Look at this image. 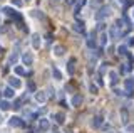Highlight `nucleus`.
<instances>
[{"instance_id": "nucleus-10", "label": "nucleus", "mask_w": 134, "mask_h": 133, "mask_svg": "<svg viewBox=\"0 0 134 133\" xmlns=\"http://www.w3.org/2000/svg\"><path fill=\"white\" fill-rule=\"evenodd\" d=\"M39 128H40V131H47L49 130V121L45 118H40L39 120Z\"/></svg>"}, {"instance_id": "nucleus-18", "label": "nucleus", "mask_w": 134, "mask_h": 133, "mask_svg": "<svg viewBox=\"0 0 134 133\" xmlns=\"http://www.w3.org/2000/svg\"><path fill=\"white\" fill-rule=\"evenodd\" d=\"M124 86H126V89H127V93H129V91H132V88H134V79H126Z\"/></svg>"}, {"instance_id": "nucleus-24", "label": "nucleus", "mask_w": 134, "mask_h": 133, "mask_svg": "<svg viewBox=\"0 0 134 133\" xmlns=\"http://www.w3.org/2000/svg\"><path fill=\"white\" fill-rule=\"evenodd\" d=\"M15 73L19 74V76H24V74H25V69L22 68V66H15Z\"/></svg>"}, {"instance_id": "nucleus-38", "label": "nucleus", "mask_w": 134, "mask_h": 133, "mask_svg": "<svg viewBox=\"0 0 134 133\" xmlns=\"http://www.w3.org/2000/svg\"><path fill=\"white\" fill-rule=\"evenodd\" d=\"M132 17H134V10H132Z\"/></svg>"}, {"instance_id": "nucleus-6", "label": "nucleus", "mask_w": 134, "mask_h": 133, "mask_svg": "<svg viewBox=\"0 0 134 133\" xmlns=\"http://www.w3.org/2000/svg\"><path fill=\"white\" fill-rule=\"evenodd\" d=\"M3 12H5L8 17H15V19H19V20H20V15L17 14V10H15V9H12V7H3Z\"/></svg>"}, {"instance_id": "nucleus-32", "label": "nucleus", "mask_w": 134, "mask_h": 133, "mask_svg": "<svg viewBox=\"0 0 134 133\" xmlns=\"http://www.w3.org/2000/svg\"><path fill=\"white\" fill-rule=\"evenodd\" d=\"M12 5H15V7H20V5H22V0H12Z\"/></svg>"}, {"instance_id": "nucleus-23", "label": "nucleus", "mask_w": 134, "mask_h": 133, "mask_svg": "<svg viewBox=\"0 0 134 133\" xmlns=\"http://www.w3.org/2000/svg\"><path fill=\"white\" fill-rule=\"evenodd\" d=\"M86 2H87V0H77V5H75V12L81 10V7L86 5Z\"/></svg>"}, {"instance_id": "nucleus-12", "label": "nucleus", "mask_w": 134, "mask_h": 133, "mask_svg": "<svg viewBox=\"0 0 134 133\" xmlns=\"http://www.w3.org/2000/svg\"><path fill=\"white\" fill-rule=\"evenodd\" d=\"M82 103V96L81 94H75V96H72V99H70V105L72 106H79Z\"/></svg>"}, {"instance_id": "nucleus-37", "label": "nucleus", "mask_w": 134, "mask_h": 133, "mask_svg": "<svg viewBox=\"0 0 134 133\" xmlns=\"http://www.w3.org/2000/svg\"><path fill=\"white\" fill-rule=\"evenodd\" d=\"M2 123H3V116L0 115V125H2Z\"/></svg>"}, {"instance_id": "nucleus-27", "label": "nucleus", "mask_w": 134, "mask_h": 133, "mask_svg": "<svg viewBox=\"0 0 134 133\" xmlns=\"http://www.w3.org/2000/svg\"><path fill=\"white\" fill-rule=\"evenodd\" d=\"M74 30H77V32H84L82 24H74Z\"/></svg>"}, {"instance_id": "nucleus-21", "label": "nucleus", "mask_w": 134, "mask_h": 133, "mask_svg": "<svg viewBox=\"0 0 134 133\" xmlns=\"http://www.w3.org/2000/svg\"><path fill=\"white\" fill-rule=\"evenodd\" d=\"M117 54H119V56H127V51H126V45H119V47H117Z\"/></svg>"}, {"instance_id": "nucleus-4", "label": "nucleus", "mask_w": 134, "mask_h": 133, "mask_svg": "<svg viewBox=\"0 0 134 133\" xmlns=\"http://www.w3.org/2000/svg\"><path fill=\"white\" fill-rule=\"evenodd\" d=\"M52 52H54V56L60 57V56H64L65 49H64V45H60V44H55V45H54V47H52Z\"/></svg>"}, {"instance_id": "nucleus-9", "label": "nucleus", "mask_w": 134, "mask_h": 133, "mask_svg": "<svg viewBox=\"0 0 134 133\" xmlns=\"http://www.w3.org/2000/svg\"><path fill=\"white\" fill-rule=\"evenodd\" d=\"M8 86H10V88H14V89H17V88H20V86H22V83L19 81V78H10V79H8Z\"/></svg>"}, {"instance_id": "nucleus-2", "label": "nucleus", "mask_w": 134, "mask_h": 133, "mask_svg": "<svg viewBox=\"0 0 134 133\" xmlns=\"http://www.w3.org/2000/svg\"><path fill=\"white\" fill-rule=\"evenodd\" d=\"M35 101L40 103V105H44V103L47 101V94H45V91H35Z\"/></svg>"}, {"instance_id": "nucleus-5", "label": "nucleus", "mask_w": 134, "mask_h": 133, "mask_svg": "<svg viewBox=\"0 0 134 133\" xmlns=\"http://www.w3.org/2000/svg\"><path fill=\"white\" fill-rule=\"evenodd\" d=\"M32 45H34V49H40V45H42V39H40V35H39V34H32Z\"/></svg>"}, {"instance_id": "nucleus-19", "label": "nucleus", "mask_w": 134, "mask_h": 133, "mask_svg": "<svg viewBox=\"0 0 134 133\" xmlns=\"http://www.w3.org/2000/svg\"><path fill=\"white\" fill-rule=\"evenodd\" d=\"M74 64H75V59H70L69 61V64H67V71H69V74H74Z\"/></svg>"}, {"instance_id": "nucleus-31", "label": "nucleus", "mask_w": 134, "mask_h": 133, "mask_svg": "<svg viewBox=\"0 0 134 133\" xmlns=\"http://www.w3.org/2000/svg\"><path fill=\"white\" fill-rule=\"evenodd\" d=\"M107 42V34H102L100 35V44H106Z\"/></svg>"}, {"instance_id": "nucleus-25", "label": "nucleus", "mask_w": 134, "mask_h": 133, "mask_svg": "<svg viewBox=\"0 0 134 133\" xmlns=\"http://www.w3.org/2000/svg\"><path fill=\"white\" fill-rule=\"evenodd\" d=\"M87 45H89L91 49L96 47V39H94V37H89V39H87Z\"/></svg>"}, {"instance_id": "nucleus-3", "label": "nucleus", "mask_w": 134, "mask_h": 133, "mask_svg": "<svg viewBox=\"0 0 134 133\" xmlns=\"http://www.w3.org/2000/svg\"><path fill=\"white\" fill-rule=\"evenodd\" d=\"M8 125L17 128V126H24V121H22V118H19V116H12V118L8 120Z\"/></svg>"}, {"instance_id": "nucleus-15", "label": "nucleus", "mask_w": 134, "mask_h": 133, "mask_svg": "<svg viewBox=\"0 0 134 133\" xmlns=\"http://www.w3.org/2000/svg\"><path fill=\"white\" fill-rule=\"evenodd\" d=\"M92 126H94V128H99L100 126V125H102V118H100V116H94V118H92Z\"/></svg>"}, {"instance_id": "nucleus-29", "label": "nucleus", "mask_w": 134, "mask_h": 133, "mask_svg": "<svg viewBox=\"0 0 134 133\" xmlns=\"http://www.w3.org/2000/svg\"><path fill=\"white\" fill-rule=\"evenodd\" d=\"M100 2H102V0H91L92 9H94V7H99V5H100Z\"/></svg>"}, {"instance_id": "nucleus-28", "label": "nucleus", "mask_w": 134, "mask_h": 133, "mask_svg": "<svg viewBox=\"0 0 134 133\" xmlns=\"http://www.w3.org/2000/svg\"><path fill=\"white\" fill-rule=\"evenodd\" d=\"M119 2L122 3L124 7H129V5H132V2H134V0H119Z\"/></svg>"}, {"instance_id": "nucleus-13", "label": "nucleus", "mask_w": 134, "mask_h": 133, "mask_svg": "<svg viewBox=\"0 0 134 133\" xmlns=\"http://www.w3.org/2000/svg\"><path fill=\"white\" fill-rule=\"evenodd\" d=\"M3 96L5 98H15V89L8 86V88H5V91H3Z\"/></svg>"}, {"instance_id": "nucleus-17", "label": "nucleus", "mask_w": 134, "mask_h": 133, "mask_svg": "<svg viewBox=\"0 0 134 133\" xmlns=\"http://www.w3.org/2000/svg\"><path fill=\"white\" fill-rule=\"evenodd\" d=\"M54 120H55L59 125H62L64 120H65V116H64V113H55V115H54Z\"/></svg>"}, {"instance_id": "nucleus-34", "label": "nucleus", "mask_w": 134, "mask_h": 133, "mask_svg": "<svg viewBox=\"0 0 134 133\" xmlns=\"http://www.w3.org/2000/svg\"><path fill=\"white\" fill-rule=\"evenodd\" d=\"M126 131H129V133H134V125H129V126H126Z\"/></svg>"}, {"instance_id": "nucleus-26", "label": "nucleus", "mask_w": 134, "mask_h": 133, "mask_svg": "<svg viewBox=\"0 0 134 133\" xmlns=\"http://www.w3.org/2000/svg\"><path fill=\"white\" fill-rule=\"evenodd\" d=\"M14 108H15V110L22 108V99H15V101H14Z\"/></svg>"}, {"instance_id": "nucleus-30", "label": "nucleus", "mask_w": 134, "mask_h": 133, "mask_svg": "<svg viewBox=\"0 0 134 133\" xmlns=\"http://www.w3.org/2000/svg\"><path fill=\"white\" fill-rule=\"evenodd\" d=\"M127 45H129V47H132V45H134V35H131L127 39Z\"/></svg>"}, {"instance_id": "nucleus-14", "label": "nucleus", "mask_w": 134, "mask_h": 133, "mask_svg": "<svg viewBox=\"0 0 134 133\" xmlns=\"http://www.w3.org/2000/svg\"><path fill=\"white\" fill-rule=\"evenodd\" d=\"M109 35H111L112 39H116V37L119 35V27H117V25H112L111 29H109Z\"/></svg>"}, {"instance_id": "nucleus-40", "label": "nucleus", "mask_w": 134, "mask_h": 133, "mask_svg": "<svg viewBox=\"0 0 134 133\" xmlns=\"http://www.w3.org/2000/svg\"><path fill=\"white\" fill-rule=\"evenodd\" d=\"M55 2H59V0H55Z\"/></svg>"}, {"instance_id": "nucleus-16", "label": "nucleus", "mask_w": 134, "mask_h": 133, "mask_svg": "<svg viewBox=\"0 0 134 133\" xmlns=\"http://www.w3.org/2000/svg\"><path fill=\"white\" fill-rule=\"evenodd\" d=\"M17 61H19V54H17V52H12L10 56H8V64H14L15 66Z\"/></svg>"}, {"instance_id": "nucleus-35", "label": "nucleus", "mask_w": 134, "mask_h": 133, "mask_svg": "<svg viewBox=\"0 0 134 133\" xmlns=\"http://www.w3.org/2000/svg\"><path fill=\"white\" fill-rule=\"evenodd\" d=\"M122 123H127V113L122 111Z\"/></svg>"}, {"instance_id": "nucleus-8", "label": "nucleus", "mask_w": 134, "mask_h": 133, "mask_svg": "<svg viewBox=\"0 0 134 133\" xmlns=\"http://www.w3.org/2000/svg\"><path fill=\"white\" fill-rule=\"evenodd\" d=\"M22 61H24V64H25V66H30L32 62H34V56H32V52H25L24 56H22Z\"/></svg>"}, {"instance_id": "nucleus-33", "label": "nucleus", "mask_w": 134, "mask_h": 133, "mask_svg": "<svg viewBox=\"0 0 134 133\" xmlns=\"http://www.w3.org/2000/svg\"><path fill=\"white\" fill-rule=\"evenodd\" d=\"M89 89H91V93H94V94L97 93V86H94V84H91V86H89Z\"/></svg>"}, {"instance_id": "nucleus-20", "label": "nucleus", "mask_w": 134, "mask_h": 133, "mask_svg": "<svg viewBox=\"0 0 134 133\" xmlns=\"http://www.w3.org/2000/svg\"><path fill=\"white\" fill-rule=\"evenodd\" d=\"M27 91L29 93H35V83L34 81H27Z\"/></svg>"}, {"instance_id": "nucleus-36", "label": "nucleus", "mask_w": 134, "mask_h": 133, "mask_svg": "<svg viewBox=\"0 0 134 133\" xmlns=\"http://www.w3.org/2000/svg\"><path fill=\"white\" fill-rule=\"evenodd\" d=\"M114 93H116V96H122V91H119V89H114Z\"/></svg>"}, {"instance_id": "nucleus-11", "label": "nucleus", "mask_w": 134, "mask_h": 133, "mask_svg": "<svg viewBox=\"0 0 134 133\" xmlns=\"http://www.w3.org/2000/svg\"><path fill=\"white\" fill-rule=\"evenodd\" d=\"M52 78H54L55 81H60V79H62V73L59 71L55 66H52Z\"/></svg>"}, {"instance_id": "nucleus-7", "label": "nucleus", "mask_w": 134, "mask_h": 133, "mask_svg": "<svg viewBox=\"0 0 134 133\" xmlns=\"http://www.w3.org/2000/svg\"><path fill=\"white\" fill-rule=\"evenodd\" d=\"M117 81H119V74H117L116 71H109V83H111L112 86H116Z\"/></svg>"}, {"instance_id": "nucleus-39", "label": "nucleus", "mask_w": 134, "mask_h": 133, "mask_svg": "<svg viewBox=\"0 0 134 133\" xmlns=\"http://www.w3.org/2000/svg\"><path fill=\"white\" fill-rule=\"evenodd\" d=\"M25 2H30V0H25Z\"/></svg>"}, {"instance_id": "nucleus-1", "label": "nucleus", "mask_w": 134, "mask_h": 133, "mask_svg": "<svg viewBox=\"0 0 134 133\" xmlns=\"http://www.w3.org/2000/svg\"><path fill=\"white\" fill-rule=\"evenodd\" d=\"M109 15H111V10H109V7H100L99 12L94 15V17H96V20H99V22H100V20H104L106 17H109Z\"/></svg>"}, {"instance_id": "nucleus-22", "label": "nucleus", "mask_w": 134, "mask_h": 133, "mask_svg": "<svg viewBox=\"0 0 134 133\" xmlns=\"http://www.w3.org/2000/svg\"><path fill=\"white\" fill-rule=\"evenodd\" d=\"M8 108H10V103H8V101H0V110H2V111L8 110Z\"/></svg>"}]
</instances>
